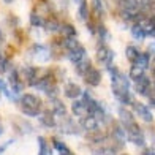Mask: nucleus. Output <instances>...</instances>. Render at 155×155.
<instances>
[{
	"mask_svg": "<svg viewBox=\"0 0 155 155\" xmlns=\"http://www.w3.org/2000/svg\"><path fill=\"white\" fill-rule=\"evenodd\" d=\"M81 127L84 130H87V131H95V130H100V120L92 116V114H87L86 117H82L81 119Z\"/></svg>",
	"mask_w": 155,
	"mask_h": 155,
	"instance_id": "0eeeda50",
	"label": "nucleus"
},
{
	"mask_svg": "<svg viewBox=\"0 0 155 155\" xmlns=\"http://www.w3.org/2000/svg\"><path fill=\"white\" fill-rule=\"evenodd\" d=\"M97 59L100 63H103L104 67H111L112 65V62H114V51L106 46V45H101L100 48L97 49Z\"/></svg>",
	"mask_w": 155,
	"mask_h": 155,
	"instance_id": "7ed1b4c3",
	"label": "nucleus"
},
{
	"mask_svg": "<svg viewBox=\"0 0 155 155\" xmlns=\"http://www.w3.org/2000/svg\"><path fill=\"white\" fill-rule=\"evenodd\" d=\"M119 6H120L122 15L127 19H136L139 13V0H119Z\"/></svg>",
	"mask_w": 155,
	"mask_h": 155,
	"instance_id": "f03ea898",
	"label": "nucleus"
},
{
	"mask_svg": "<svg viewBox=\"0 0 155 155\" xmlns=\"http://www.w3.org/2000/svg\"><path fill=\"white\" fill-rule=\"evenodd\" d=\"M71 111H73V114H74L76 117H79V119H82V117H86L87 114H90L89 108H87V104H86V101H84V100H76V101H73Z\"/></svg>",
	"mask_w": 155,
	"mask_h": 155,
	"instance_id": "6e6552de",
	"label": "nucleus"
},
{
	"mask_svg": "<svg viewBox=\"0 0 155 155\" xmlns=\"http://www.w3.org/2000/svg\"><path fill=\"white\" fill-rule=\"evenodd\" d=\"M0 135H2V128H0Z\"/></svg>",
	"mask_w": 155,
	"mask_h": 155,
	"instance_id": "4be33fe9",
	"label": "nucleus"
},
{
	"mask_svg": "<svg viewBox=\"0 0 155 155\" xmlns=\"http://www.w3.org/2000/svg\"><path fill=\"white\" fill-rule=\"evenodd\" d=\"M76 2H79V0H76Z\"/></svg>",
	"mask_w": 155,
	"mask_h": 155,
	"instance_id": "5701e85b",
	"label": "nucleus"
},
{
	"mask_svg": "<svg viewBox=\"0 0 155 155\" xmlns=\"http://www.w3.org/2000/svg\"><path fill=\"white\" fill-rule=\"evenodd\" d=\"M124 128H125V131H127V138H128L133 144H136V146H139V147H144V146H146L144 133H143V130H141V127L136 124V120L131 122L130 125L124 127Z\"/></svg>",
	"mask_w": 155,
	"mask_h": 155,
	"instance_id": "f257e3e1",
	"label": "nucleus"
},
{
	"mask_svg": "<svg viewBox=\"0 0 155 155\" xmlns=\"http://www.w3.org/2000/svg\"><path fill=\"white\" fill-rule=\"evenodd\" d=\"M133 63H136V65H139V67H143V68H149V65H150V55L147 54V52H143V54H138V57L135 59V62Z\"/></svg>",
	"mask_w": 155,
	"mask_h": 155,
	"instance_id": "f8f14e48",
	"label": "nucleus"
},
{
	"mask_svg": "<svg viewBox=\"0 0 155 155\" xmlns=\"http://www.w3.org/2000/svg\"><path fill=\"white\" fill-rule=\"evenodd\" d=\"M98 33H100V37H101V38H104V37H108V30L104 29L103 25H100V27H98Z\"/></svg>",
	"mask_w": 155,
	"mask_h": 155,
	"instance_id": "412c9836",
	"label": "nucleus"
},
{
	"mask_svg": "<svg viewBox=\"0 0 155 155\" xmlns=\"http://www.w3.org/2000/svg\"><path fill=\"white\" fill-rule=\"evenodd\" d=\"M119 119H120V124L122 127H127V125H130L131 122H135V117H133V114L130 112V109H127V108H119Z\"/></svg>",
	"mask_w": 155,
	"mask_h": 155,
	"instance_id": "9d476101",
	"label": "nucleus"
},
{
	"mask_svg": "<svg viewBox=\"0 0 155 155\" xmlns=\"http://www.w3.org/2000/svg\"><path fill=\"white\" fill-rule=\"evenodd\" d=\"M143 74H146V68L136 65V63H133V67L130 68V79L135 81V79H138V78H141Z\"/></svg>",
	"mask_w": 155,
	"mask_h": 155,
	"instance_id": "ddd939ff",
	"label": "nucleus"
},
{
	"mask_svg": "<svg viewBox=\"0 0 155 155\" xmlns=\"http://www.w3.org/2000/svg\"><path fill=\"white\" fill-rule=\"evenodd\" d=\"M78 15H79V18L82 21H87L89 19V3L86 2V0H82V2H81L79 10H78Z\"/></svg>",
	"mask_w": 155,
	"mask_h": 155,
	"instance_id": "4468645a",
	"label": "nucleus"
},
{
	"mask_svg": "<svg viewBox=\"0 0 155 155\" xmlns=\"http://www.w3.org/2000/svg\"><path fill=\"white\" fill-rule=\"evenodd\" d=\"M86 57H87V52H86V49H84L81 45L78 46V48H74L73 51H70V52H68V59L71 60L74 65H76V63H79L81 60H84Z\"/></svg>",
	"mask_w": 155,
	"mask_h": 155,
	"instance_id": "1a4fd4ad",
	"label": "nucleus"
},
{
	"mask_svg": "<svg viewBox=\"0 0 155 155\" xmlns=\"http://www.w3.org/2000/svg\"><path fill=\"white\" fill-rule=\"evenodd\" d=\"M65 95L68 98H78V97L82 95V90H81V87L78 86V84L67 82V86H65Z\"/></svg>",
	"mask_w": 155,
	"mask_h": 155,
	"instance_id": "9b49d317",
	"label": "nucleus"
},
{
	"mask_svg": "<svg viewBox=\"0 0 155 155\" xmlns=\"http://www.w3.org/2000/svg\"><path fill=\"white\" fill-rule=\"evenodd\" d=\"M60 30L63 32V35H67V37H74V35H76L74 27L70 25V24H62L60 25Z\"/></svg>",
	"mask_w": 155,
	"mask_h": 155,
	"instance_id": "f3484780",
	"label": "nucleus"
},
{
	"mask_svg": "<svg viewBox=\"0 0 155 155\" xmlns=\"http://www.w3.org/2000/svg\"><path fill=\"white\" fill-rule=\"evenodd\" d=\"M92 10L97 13L98 16L103 15V2L101 0H92Z\"/></svg>",
	"mask_w": 155,
	"mask_h": 155,
	"instance_id": "a211bd4d",
	"label": "nucleus"
},
{
	"mask_svg": "<svg viewBox=\"0 0 155 155\" xmlns=\"http://www.w3.org/2000/svg\"><path fill=\"white\" fill-rule=\"evenodd\" d=\"M82 79L86 81L89 86H98V84L101 82V73L98 71L97 68H94V67H90L86 73H84V76H82Z\"/></svg>",
	"mask_w": 155,
	"mask_h": 155,
	"instance_id": "39448f33",
	"label": "nucleus"
},
{
	"mask_svg": "<svg viewBox=\"0 0 155 155\" xmlns=\"http://www.w3.org/2000/svg\"><path fill=\"white\" fill-rule=\"evenodd\" d=\"M52 146H54V149L59 150L60 153H70V152H71V150H70L68 147L63 144L62 141H59V139H54V141H52Z\"/></svg>",
	"mask_w": 155,
	"mask_h": 155,
	"instance_id": "2eb2a0df",
	"label": "nucleus"
},
{
	"mask_svg": "<svg viewBox=\"0 0 155 155\" xmlns=\"http://www.w3.org/2000/svg\"><path fill=\"white\" fill-rule=\"evenodd\" d=\"M125 54H127V59L128 60H131V63L135 62V59L138 57V54H139V51L135 48V46H128L125 49Z\"/></svg>",
	"mask_w": 155,
	"mask_h": 155,
	"instance_id": "dca6fc26",
	"label": "nucleus"
},
{
	"mask_svg": "<svg viewBox=\"0 0 155 155\" xmlns=\"http://www.w3.org/2000/svg\"><path fill=\"white\" fill-rule=\"evenodd\" d=\"M38 141H40V152L41 153H49V152H51V150L48 149V144H46V139L45 138H40Z\"/></svg>",
	"mask_w": 155,
	"mask_h": 155,
	"instance_id": "6ab92c4d",
	"label": "nucleus"
},
{
	"mask_svg": "<svg viewBox=\"0 0 155 155\" xmlns=\"http://www.w3.org/2000/svg\"><path fill=\"white\" fill-rule=\"evenodd\" d=\"M133 109H135V112H136V114L139 116V119H143L144 122H152V120H153V116H152V112H150V109L147 108L146 104L135 101V103H133Z\"/></svg>",
	"mask_w": 155,
	"mask_h": 155,
	"instance_id": "423d86ee",
	"label": "nucleus"
},
{
	"mask_svg": "<svg viewBox=\"0 0 155 155\" xmlns=\"http://www.w3.org/2000/svg\"><path fill=\"white\" fill-rule=\"evenodd\" d=\"M41 120H43V124H45L46 127H52V125H54V117H52L51 114L43 116V117H41Z\"/></svg>",
	"mask_w": 155,
	"mask_h": 155,
	"instance_id": "aec40b11",
	"label": "nucleus"
},
{
	"mask_svg": "<svg viewBox=\"0 0 155 155\" xmlns=\"http://www.w3.org/2000/svg\"><path fill=\"white\" fill-rule=\"evenodd\" d=\"M135 90H136L139 95L149 97V95L152 94V81H150L146 74H143L141 78L135 79Z\"/></svg>",
	"mask_w": 155,
	"mask_h": 155,
	"instance_id": "20e7f679",
	"label": "nucleus"
}]
</instances>
